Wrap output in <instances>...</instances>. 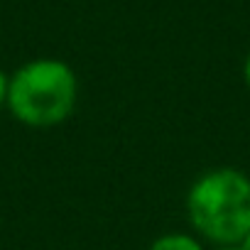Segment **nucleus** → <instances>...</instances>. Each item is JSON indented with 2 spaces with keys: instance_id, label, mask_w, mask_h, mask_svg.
Here are the masks:
<instances>
[{
  "instance_id": "obj_4",
  "label": "nucleus",
  "mask_w": 250,
  "mask_h": 250,
  "mask_svg": "<svg viewBox=\"0 0 250 250\" xmlns=\"http://www.w3.org/2000/svg\"><path fill=\"white\" fill-rule=\"evenodd\" d=\"M8 86H10V79L0 71V108L8 105Z\"/></svg>"
},
{
  "instance_id": "obj_6",
  "label": "nucleus",
  "mask_w": 250,
  "mask_h": 250,
  "mask_svg": "<svg viewBox=\"0 0 250 250\" xmlns=\"http://www.w3.org/2000/svg\"><path fill=\"white\" fill-rule=\"evenodd\" d=\"M238 248H240V250H250V230L243 235V240L238 243Z\"/></svg>"
},
{
  "instance_id": "obj_7",
  "label": "nucleus",
  "mask_w": 250,
  "mask_h": 250,
  "mask_svg": "<svg viewBox=\"0 0 250 250\" xmlns=\"http://www.w3.org/2000/svg\"><path fill=\"white\" fill-rule=\"evenodd\" d=\"M216 250H240L238 245H223V248H216Z\"/></svg>"
},
{
  "instance_id": "obj_5",
  "label": "nucleus",
  "mask_w": 250,
  "mask_h": 250,
  "mask_svg": "<svg viewBox=\"0 0 250 250\" xmlns=\"http://www.w3.org/2000/svg\"><path fill=\"white\" fill-rule=\"evenodd\" d=\"M243 76H245V83L250 86V54H248V59H245V64H243Z\"/></svg>"
},
{
  "instance_id": "obj_1",
  "label": "nucleus",
  "mask_w": 250,
  "mask_h": 250,
  "mask_svg": "<svg viewBox=\"0 0 250 250\" xmlns=\"http://www.w3.org/2000/svg\"><path fill=\"white\" fill-rule=\"evenodd\" d=\"M187 218L216 248L238 245L250 230V177L233 167L199 174L187 191Z\"/></svg>"
},
{
  "instance_id": "obj_2",
  "label": "nucleus",
  "mask_w": 250,
  "mask_h": 250,
  "mask_svg": "<svg viewBox=\"0 0 250 250\" xmlns=\"http://www.w3.org/2000/svg\"><path fill=\"white\" fill-rule=\"evenodd\" d=\"M76 96L79 81L66 62L35 59L10 76L8 108L30 128H52L74 113Z\"/></svg>"
},
{
  "instance_id": "obj_3",
  "label": "nucleus",
  "mask_w": 250,
  "mask_h": 250,
  "mask_svg": "<svg viewBox=\"0 0 250 250\" xmlns=\"http://www.w3.org/2000/svg\"><path fill=\"white\" fill-rule=\"evenodd\" d=\"M147 250H204V245L189 233H162Z\"/></svg>"
}]
</instances>
